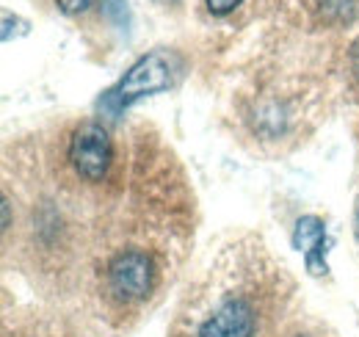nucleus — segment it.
I'll return each mask as SVG.
<instances>
[{"mask_svg": "<svg viewBox=\"0 0 359 337\" xmlns=\"http://www.w3.org/2000/svg\"><path fill=\"white\" fill-rule=\"evenodd\" d=\"M177 70L180 64L175 53L152 50V53H147V55H141L135 61L119 84L102 94L100 105L108 108L111 114H119L122 108L133 105L135 100H141V97H149V94L172 88L175 78H177Z\"/></svg>", "mask_w": 359, "mask_h": 337, "instance_id": "obj_1", "label": "nucleus"}, {"mask_svg": "<svg viewBox=\"0 0 359 337\" xmlns=\"http://www.w3.org/2000/svg\"><path fill=\"white\" fill-rule=\"evenodd\" d=\"M69 161L83 180L100 183L114 161V144L108 130L97 122H86L78 127L69 141Z\"/></svg>", "mask_w": 359, "mask_h": 337, "instance_id": "obj_2", "label": "nucleus"}, {"mask_svg": "<svg viewBox=\"0 0 359 337\" xmlns=\"http://www.w3.org/2000/svg\"><path fill=\"white\" fill-rule=\"evenodd\" d=\"M152 277H155V268H152L149 254L138 252V249L119 252L108 265V288L122 301L144 298L152 288Z\"/></svg>", "mask_w": 359, "mask_h": 337, "instance_id": "obj_3", "label": "nucleus"}, {"mask_svg": "<svg viewBox=\"0 0 359 337\" xmlns=\"http://www.w3.org/2000/svg\"><path fill=\"white\" fill-rule=\"evenodd\" d=\"M255 310L243 298H226L224 304L199 326L196 337H252Z\"/></svg>", "mask_w": 359, "mask_h": 337, "instance_id": "obj_4", "label": "nucleus"}, {"mask_svg": "<svg viewBox=\"0 0 359 337\" xmlns=\"http://www.w3.org/2000/svg\"><path fill=\"white\" fill-rule=\"evenodd\" d=\"M293 249L304 254L307 271L313 277H323L326 265V224L318 216H302L293 227Z\"/></svg>", "mask_w": 359, "mask_h": 337, "instance_id": "obj_5", "label": "nucleus"}, {"mask_svg": "<svg viewBox=\"0 0 359 337\" xmlns=\"http://www.w3.org/2000/svg\"><path fill=\"white\" fill-rule=\"evenodd\" d=\"M320 14L326 22H351L357 17V0H320Z\"/></svg>", "mask_w": 359, "mask_h": 337, "instance_id": "obj_6", "label": "nucleus"}, {"mask_svg": "<svg viewBox=\"0 0 359 337\" xmlns=\"http://www.w3.org/2000/svg\"><path fill=\"white\" fill-rule=\"evenodd\" d=\"M102 8H105V14L116 22V25H125L128 28V0H102Z\"/></svg>", "mask_w": 359, "mask_h": 337, "instance_id": "obj_7", "label": "nucleus"}, {"mask_svg": "<svg viewBox=\"0 0 359 337\" xmlns=\"http://www.w3.org/2000/svg\"><path fill=\"white\" fill-rule=\"evenodd\" d=\"M241 3H243V0H205L208 11H210L213 17H226V14L235 11Z\"/></svg>", "mask_w": 359, "mask_h": 337, "instance_id": "obj_8", "label": "nucleus"}, {"mask_svg": "<svg viewBox=\"0 0 359 337\" xmlns=\"http://www.w3.org/2000/svg\"><path fill=\"white\" fill-rule=\"evenodd\" d=\"M55 3H58V8H61L64 14H81V11L89 8L91 0H55Z\"/></svg>", "mask_w": 359, "mask_h": 337, "instance_id": "obj_9", "label": "nucleus"}, {"mask_svg": "<svg viewBox=\"0 0 359 337\" xmlns=\"http://www.w3.org/2000/svg\"><path fill=\"white\" fill-rule=\"evenodd\" d=\"M348 61H351V75L359 84V37L351 42V50H348Z\"/></svg>", "mask_w": 359, "mask_h": 337, "instance_id": "obj_10", "label": "nucleus"}, {"mask_svg": "<svg viewBox=\"0 0 359 337\" xmlns=\"http://www.w3.org/2000/svg\"><path fill=\"white\" fill-rule=\"evenodd\" d=\"M8 224H11V205L8 199H3V230H8Z\"/></svg>", "mask_w": 359, "mask_h": 337, "instance_id": "obj_11", "label": "nucleus"}, {"mask_svg": "<svg viewBox=\"0 0 359 337\" xmlns=\"http://www.w3.org/2000/svg\"><path fill=\"white\" fill-rule=\"evenodd\" d=\"M354 235H357V244H359V202H357V216H354Z\"/></svg>", "mask_w": 359, "mask_h": 337, "instance_id": "obj_12", "label": "nucleus"}]
</instances>
